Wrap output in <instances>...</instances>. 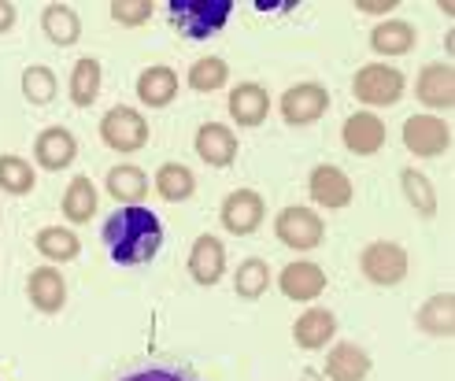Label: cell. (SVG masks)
I'll use <instances>...</instances> for the list:
<instances>
[{
  "label": "cell",
  "mask_w": 455,
  "mask_h": 381,
  "mask_svg": "<svg viewBox=\"0 0 455 381\" xmlns=\"http://www.w3.org/2000/svg\"><path fill=\"white\" fill-rule=\"evenodd\" d=\"M100 237L119 266H145L156 259L159 244H164V222H159L156 211L130 204V208H119L116 215H108Z\"/></svg>",
  "instance_id": "6da1fadb"
},
{
  "label": "cell",
  "mask_w": 455,
  "mask_h": 381,
  "mask_svg": "<svg viewBox=\"0 0 455 381\" xmlns=\"http://www.w3.org/2000/svg\"><path fill=\"white\" fill-rule=\"evenodd\" d=\"M171 27L189 37V41H204V37H215L226 19H230L234 4L230 0H171Z\"/></svg>",
  "instance_id": "7a4b0ae2"
},
{
  "label": "cell",
  "mask_w": 455,
  "mask_h": 381,
  "mask_svg": "<svg viewBox=\"0 0 455 381\" xmlns=\"http://www.w3.org/2000/svg\"><path fill=\"white\" fill-rule=\"evenodd\" d=\"M403 89H407V78L389 63H367L352 78V93L363 107H389L403 97Z\"/></svg>",
  "instance_id": "3957f363"
},
{
  "label": "cell",
  "mask_w": 455,
  "mask_h": 381,
  "mask_svg": "<svg viewBox=\"0 0 455 381\" xmlns=\"http://www.w3.org/2000/svg\"><path fill=\"white\" fill-rule=\"evenodd\" d=\"M359 271L371 285H381V289H393L407 278L411 271V259H407V249H400L396 241H374L363 249L359 256Z\"/></svg>",
  "instance_id": "277c9868"
},
{
  "label": "cell",
  "mask_w": 455,
  "mask_h": 381,
  "mask_svg": "<svg viewBox=\"0 0 455 381\" xmlns=\"http://www.w3.org/2000/svg\"><path fill=\"white\" fill-rule=\"evenodd\" d=\"M100 141L116 152H138L148 145V119L141 111H133L126 104L111 107L108 115L100 119Z\"/></svg>",
  "instance_id": "5b68a950"
},
{
  "label": "cell",
  "mask_w": 455,
  "mask_h": 381,
  "mask_svg": "<svg viewBox=\"0 0 455 381\" xmlns=\"http://www.w3.org/2000/svg\"><path fill=\"white\" fill-rule=\"evenodd\" d=\"M275 234H278V241L285 244V249H292V252H311V249H318V244H323L326 226H323V218H318L311 208L292 204V208H285V211L275 218Z\"/></svg>",
  "instance_id": "8992f818"
},
{
  "label": "cell",
  "mask_w": 455,
  "mask_h": 381,
  "mask_svg": "<svg viewBox=\"0 0 455 381\" xmlns=\"http://www.w3.org/2000/svg\"><path fill=\"white\" fill-rule=\"evenodd\" d=\"M403 145L419 160H434L444 155L451 145V126L441 115H411L403 123Z\"/></svg>",
  "instance_id": "52a82bcc"
},
{
  "label": "cell",
  "mask_w": 455,
  "mask_h": 381,
  "mask_svg": "<svg viewBox=\"0 0 455 381\" xmlns=\"http://www.w3.org/2000/svg\"><path fill=\"white\" fill-rule=\"evenodd\" d=\"M330 107V89L318 85V82H300V85H289L285 97H282V119L289 126H307L318 123Z\"/></svg>",
  "instance_id": "ba28073f"
},
{
  "label": "cell",
  "mask_w": 455,
  "mask_h": 381,
  "mask_svg": "<svg viewBox=\"0 0 455 381\" xmlns=\"http://www.w3.org/2000/svg\"><path fill=\"white\" fill-rule=\"evenodd\" d=\"M263 215H267V204H263V196H259L256 189H237V193H230V196L222 200V211H219L222 226L230 230V234H237V237L256 234L259 222H263Z\"/></svg>",
  "instance_id": "9c48e42d"
},
{
  "label": "cell",
  "mask_w": 455,
  "mask_h": 381,
  "mask_svg": "<svg viewBox=\"0 0 455 381\" xmlns=\"http://www.w3.org/2000/svg\"><path fill=\"white\" fill-rule=\"evenodd\" d=\"M415 97L419 104L434 107V111H448L455 107V67L451 63H426L415 82Z\"/></svg>",
  "instance_id": "30bf717a"
},
{
  "label": "cell",
  "mask_w": 455,
  "mask_h": 381,
  "mask_svg": "<svg viewBox=\"0 0 455 381\" xmlns=\"http://www.w3.org/2000/svg\"><path fill=\"white\" fill-rule=\"evenodd\" d=\"M307 193L315 204H323V208H348L352 204V178L333 167V163H318L307 178Z\"/></svg>",
  "instance_id": "8fae6325"
},
{
  "label": "cell",
  "mask_w": 455,
  "mask_h": 381,
  "mask_svg": "<svg viewBox=\"0 0 455 381\" xmlns=\"http://www.w3.org/2000/svg\"><path fill=\"white\" fill-rule=\"evenodd\" d=\"M226 274V249L215 234H200L193 241V252H189V278L204 289L219 285Z\"/></svg>",
  "instance_id": "7c38bea8"
},
{
  "label": "cell",
  "mask_w": 455,
  "mask_h": 381,
  "mask_svg": "<svg viewBox=\"0 0 455 381\" xmlns=\"http://www.w3.org/2000/svg\"><path fill=\"white\" fill-rule=\"evenodd\" d=\"M278 289L297 300V304H307L315 297L326 293V271L318 263H307V259H297V263H285V271L278 274Z\"/></svg>",
  "instance_id": "4fadbf2b"
},
{
  "label": "cell",
  "mask_w": 455,
  "mask_h": 381,
  "mask_svg": "<svg viewBox=\"0 0 455 381\" xmlns=\"http://www.w3.org/2000/svg\"><path fill=\"white\" fill-rule=\"evenodd\" d=\"M75 155H78V141H75L71 130L49 126V130L37 133V141H34L37 167H44V171H67V167L75 163Z\"/></svg>",
  "instance_id": "5bb4252c"
},
{
  "label": "cell",
  "mask_w": 455,
  "mask_h": 381,
  "mask_svg": "<svg viewBox=\"0 0 455 381\" xmlns=\"http://www.w3.org/2000/svg\"><path fill=\"white\" fill-rule=\"evenodd\" d=\"M27 297L41 315H56V311H63V304H67V282L56 266H37V271H30V278H27Z\"/></svg>",
  "instance_id": "9a60e30c"
},
{
  "label": "cell",
  "mask_w": 455,
  "mask_h": 381,
  "mask_svg": "<svg viewBox=\"0 0 455 381\" xmlns=\"http://www.w3.org/2000/svg\"><path fill=\"white\" fill-rule=\"evenodd\" d=\"M196 155L208 167H230L237 160V138L230 126L222 123H204L196 130Z\"/></svg>",
  "instance_id": "2e32d148"
},
{
  "label": "cell",
  "mask_w": 455,
  "mask_h": 381,
  "mask_svg": "<svg viewBox=\"0 0 455 381\" xmlns=\"http://www.w3.org/2000/svg\"><path fill=\"white\" fill-rule=\"evenodd\" d=\"M340 138H345V148L352 155H374L385 145V123L381 115H371V111H355V115H348Z\"/></svg>",
  "instance_id": "e0dca14e"
},
{
  "label": "cell",
  "mask_w": 455,
  "mask_h": 381,
  "mask_svg": "<svg viewBox=\"0 0 455 381\" xmlns=\"http://www.w3.org/2000/svg\"><path fill=\"white\" fill-rule=\"evenodd\" d=\"M230 115L237 126H263V119L270 115V93L259 82H241L230 93Z\"/></svg>",
  "instance_id": "ac0fdd59"
},
{
  "label": "cell",
  "mask_w": 455,
  "mask_h": 381,
  "mask_svg": "<svg viewBox=\"0 0 455 381\" xmlns=\"http://www.w3.org/2000/svg\"><path fill=\"white\" fill-rule=\"evenodd\" d=\"M333 333H337V319H333V311H326V307H307L304 315L292 322V341H297L304 352L326 348L333 341Z\"/></svg>",
  "instance_id": "d6986e66"
},
{
  "label": "cell",
  "mask_w": 455,
  "mask_h": 381,
  "mask_svg": "<svg viewBox=\"0 0 455 381\" xmlns=\"http://www.w3.org/2000/svg\"><path fill=\"white\" fill-rule=\"evenodd\" d=\"M371 374V355L352 341H340L326 352V377L330 381H363Z\"/></svg>",
  "instance_id": "ffe728a7"
},
{
  "label": "cell",
  "mask_w": 455,
  "mask_h": 381,
  "mask_svg": "<svg viewBox=\"0 0 455 381\" xmlns=\"http://www.w3.org/2000/svg\"><path fill=\"white\" fill-rule=\"evenodd\" d=\"M415 27L411 22H403V19H385L378 22V27L371 30V49L378 56H407L415 49Z\"/></svg>",
  "instance_id": "44dd1931"
},
{
  "label": "cell",
  "mask_w": 455,
  "mask_h": 381,
  "mask_svg": "<svg viewBox=\"0 0 455 381\" xmlns=\"http://www.w3.org/2000/svg\"><path fill=\"white\" fill-rule=\"evenodd\" d=\"M178 75L171 71V67H164V63H156V67H145L141 71V78H138V97H141V104H148V107H167L174 97H178Z\"/></svg>",
  "instance_id": "7402d4cb"
},
{
  "label": "cell",
  "mask_w": 455,
  "mask_h": 381,
  "mask_svg": "<svg viewBox=\"0 0 455 381\" xmlns=\"http://www.w3.org/2000/svg\"><path fill=\"white\" fill-rule=\"evenodd\" d=\"M108 193L119 200L123 208L130 204H141V200L148 196V174L141 167H130V163H119L108 171Z\"/></svg>",
  "instance_id": "603a6c76"
},
{
  "label": "cell",
  "mask_w": 455,
  "mask_h": 381,
  "mask_svg": "<svg viewBox=\"0 0 455 381\" xmlns=\"http://www.w3.org/2000/svg\"><path fill=\"white\" fill-rule=\"evenodd\" d=\"M60 208H63V218L71 222V226H85V222L97 215V189H93V182H89L85 174L71 178V186H67Z\"/></svg>",
  "instance_id": "cb8c5ba5"
},
{
  "label": "cell",
  "mask_w": 455,
  "mask_h": 381,
  "mask_svg": "<svg viewBox=\"0 0 455 381\" xmlns=\"http://www.w3.org/2000/svg\"><path fill=\"white\" fill-rule=\"evenodd\" d=\"M419 329L429 337H451L455 333V297L451 293H437L419 307Z\"/></svg>",
  "instance_id": "d4e9b609"
},
{
  "label": "cell",
  "mask_w": 455,
  "mask_h": 381,
  "mask_svg": "<svg viewBox=\"0 0 455 381\" xmlns=\"http://www.w3.org/2000/svg\"><path fill=\"white\" fill-rule=\"evenodd\" d=\"M100 60L97 56H82L71 71V104L75 107H93L97 97H100Z\"/></svg>",
  "instance_id": "484cf974"
},
{
  "label": "cell",
  "mask_w": 455,
  "mask_h": 381,
  "mask_svg": "<svg viewBox=\"0 0 455 381\" xmlns=\"http://www.w3.org/2000/svg\"><path fill=\"white\" fill-rule=\"evenodd\" d=\"M41 30L44 37H49L52 44H75L82 37V19L75 15V8H67V4H49L41 15Z\"/></svg>",
  "instance_id": "4316f807"
},
{
  "label": "cell",
  "mask_w": 455,
  "mask_h": 381,
  "mask_svg": "<svg viewBox=\"0 0 455 381\" xmlns=\"http://www.w3.org/2000/svg\"><path fill=\"white\" fill-rule=\"evenodd\" d=\"M34 244H37V252H41L44 259H52V263H71V259L82 252L78 234L67 230V226H44V230L34 237Z\"/></svg>",
  "instance_id": "83f0119b"
},
{
  "label": "cell",
  "mask_w": 455,
  "mask_h": 381,
  "mask_svg": "<svg viewBox=\"0 0 455 381\" xmlns=\"http://www.w3.org/2000/svg\"><path fill=\"white\" fill-rule=\"evenodd\" d=\"M400 186H403L407 204H411L422 218H434L437 215V189H434V182H429L422 171H415V167L400 171Z\"/></svg>",
  "instance_id": "f1b7e54d"
},
{
  "label": "cell",
  "mask_w": 455,
  "mask_h": 381,
  "mask_svg": "<svg viewBox=\"0 0 455 381\" xmlns=\"http://www.w3.org/2000/svg\"><path fill=\"white\" fill-rule=\"evenodd\" d=\"M156 193L178 204V200H189L196 193V174L186 163H164L156 174Z\"/></svg>",
  "instance_id": "f546056e"
},
{
  "label": "cell",
  "mask_w": 455,
  "mask_h": 381,
  "mask_svg": "<svg viewBox=\"0 0 455 381\" xmlns=\"http://www.w3.org/2000/svg\"><path fill=\"white\" fill-rule=\"evenodd\" d=\"M234 289H237V297H244V300H259L270 289V266L259 256L244 259L237 266V274H234Z\"/></svg>",
  "instance_id": "4dcf8cb0"
},
{
  "label": "cell",
  "mask_w": 455,
  "mask_h": 381,
  "mask_svg": "<svg viewBox=\"0 0 455 381\" xmlns=\"http://www.w3.org/2000/svg\"><path fill=\"white\" fill-rule=\"evenodd\" d=\"M34 186H37V174L22 155H0V189L12 196H27Z\"/></svg>",
  "instance_id": "1f68e13d"
},
{
  "label": "cell",
  "mask_w": 455,
  "mask_h": 381,
  "mask_svg": "<svg viewBox=\"0 0 455 381\" xmlns=\"http://www.w3.org/2000/svg\"><path fill=\"white\" fill-rule=\"evenodd\" d=\"M226 78H230V67L222 56H200L189 67V89H196V93H215L226 85Z\"/></svg>",
  "instance_id": "d6a6232c"
},
{
  "label": "cell",
  "mask_w": 455,
  "mask_h": 381,
  "mask_svg": "<svg viewBox=\"0 0 455 381\" xmlns=\"http://www.w3.org/2000/svg\"><path fill=\"white\" fill-rule=\"evenodd\" d=\"M56 75L49 71V67H27L22 71V97H27L30 104H52L56 100Z\"/></svg>",
  "instance_id": "836d02e7"
},
{
  "label": "cell",
  "mask_w": 455,
  "mask_h": 381,
  "mask_svg": "<svg viewBox=\"0 0 455 381\" xmlns=\"http://www.w3.org/2000/svg\"><path fill=\"white\" fill-rule=\"evenodd\" d=\"M152 12H156L152 0H116V4H111V19H116L119 27H145Z\"/></svg>",
  "instance_id": "e575fe53"
},
{
  "label": "cell",
  "mask_w": 455,
  "mask_h": 381,
  "mask_svg": "<svg viewBox=\"0 0 455 381\" xmlns=\"http://www.w3.org/2000/svg\"><path fill=\"white\" fill-rule=\"evenodd\" d=\"M123 381H196V377L178 367H141V370H130Z\"/></svg>",
  "instance_id": "d590c367"
},
{
  "label": "cell",
  "mask_w": 455,
  "mask_h": 381,
  "mask_svg": "<svg viewBox=\"0 0 455 381\" xmlns=\"http://www.w3.org/2000/svg\"><path fill=\"white\" fill-rule=\"evenodd\" d=\"M355 12H363V15H389V12H396V0H359Z\"/></svg>",
  "instance_id": "8d00e7d4"
},
{
  "label": "cell",
  "mask_w": 455,
  "mask_h": 381,
  "mask_svg": "<svg viewBox=\"0 0 455 381\" xmlns=\"http://www.w3.org/2000/svg\"><path fill=\"white\" fill-rule=\"evenodd\" d=\"M15 27V4H8V0H0V34H8Z\"/></svg>",
  "instance_id": "74e56055"
},
{
  "label": "cell",
  "mask_w": 455,
  "mask_h": 381,
  "mask_svg": "<svg viewBox=\"0 0 455 381\" xmlns=\"http://www.w3.org/2000/svg\"><path fill=\"white\" fill-rule=\"evenodd\" d=\"M304 381H323V377H318L315 370H304Z\"/></svg>",
  "instance_id": "f35d334b"
}]
</instances>
